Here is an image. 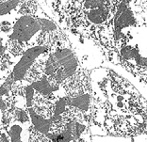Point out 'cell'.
<instances>
[{
	"label": "cell",
	"mask_w": 147,
	"mask_h": 142,
	"mask_svg": "<svg viewBox=\"0 0 147 142\" xmlns=\"http://www.w3.org/2000/svg\"><path fill=\"white\" fill-rule=\"evenodd\" d=\"M91 129L99 136L132 138L147 135V100L128 80L109 68L89 72Z\"/></svg>",
	"instance_id": "6da1fadb"
},
{
	"label": "cell",
	"mask_w": 147,
	"mask_h": 142,
	"mask_svg": "<svg viewBox=\"0 0 147 142\" xmlns=\"http://www.w3.org/2000/svg\"><path fill=\"white\" fill-rule=\"evenodd\" d=\"M110 38L109 61L147 85V0H119Z\"/></svg>",
	"instance_id": "7a4b0ae2"
},
{
	"label": "cell",
	"mask_w": 147,
	"mask_h": 142,
	"mask_svg": "<svg viewBox=\"0 0 147 142\" xmlns=\"http://www.w3.org/2000/svg\"><path fill=\"white\" fill-rule=\"evenodd\" d=\"M119 0H53L59 23L83 41H91L109 59L110 25Z\"/></svg>",
	"instance_id": "3957f363"
},
{
	"label": "cell",
	"mask_w": 147,
	"mask_h": 142,
	"mask_svg": "<svg viewBox=\"0 0 147 142\" xmlns=\"http://www.w3.org/2000/svg\"><path fill=\"white\" fill-rule=\"evenodd\" d=\"M6 64V40L3 33L0 32V75Z\"/></svg>",
	"instance_id": "277c9868"
}]
</instances>
